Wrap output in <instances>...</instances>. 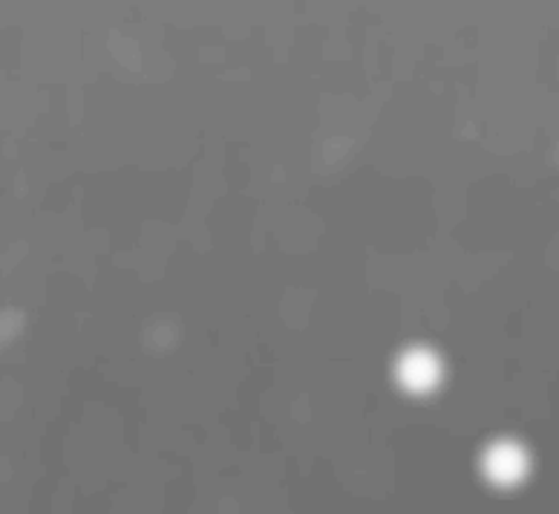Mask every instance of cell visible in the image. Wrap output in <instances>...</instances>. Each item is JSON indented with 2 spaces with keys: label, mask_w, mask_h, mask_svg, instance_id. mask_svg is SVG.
I'll return each instance as SVG.
<instances>
[{
  "label": "cell",
  "mask_w": 559,
  "mask_h": 514,
  "mask_svg": "<svg viewBox=\"0 0 559 514\" xmlns=\"http://www.w3.org/2000/svg\"><path fill=\"white\" fill-rule=\"evenodd\" d=\"M488 471L490 477L499 482L520 480L522 471H525V457H522V451L513 448V445H496L488 457Z\"/></svg>",
  "instance_id": "obj_1"
},
{
  "label": "cell",
  "mask_w": 559,
  "mask_h": 514,
  "mask_svg": "<svg viewBox=\"0 0 559 514\" xmlns=\"http://www.w3.org/2000/svg\"><path fill=\"white\" fill-rule=\"evenodd\" d=\"M436 362H432V355L427 353H409L407 359H404V364H401V376H404V382H407L409 387H418V390H424V387H430L432 382H436Z\"/></svg>",
  "instance_id": "obj_2"
}]
</instances>
